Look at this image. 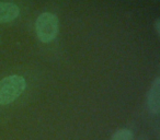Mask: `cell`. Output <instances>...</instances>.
Instances as JSON below:
<instances>
[{"label": "cell", "mask_w": 160, "mask_h": 140, "mask_svg": "<svg viewBox=\"0 0 160 140\" xmlns=\"http://www.w3.org/2000/svg\"><path fill=\"white\" fill-rule=\"evenodd\" d=\"M25 89V80L20 76H9L0 80V105L14 102Z\"/></svg>", "instance_id": "1"}, {"label": "cell", "mask_w": 160, "mask_h": 140, "mask_svg": "<svg viewBox=\"0 0 160 140\" xmlns=\"http://www.w3.org/2000/svg\"><path fill=\"white\" fill-rule=\"evenodd\" d=\"M36 35L43 43H49L58 34V19L55 14L45 12L38 18L35 23Z\"/></svg>", "instance_id": "2"}, {"label": "cell", "mask_w": 160, "mask_h": 140, "mask_svg": "<svg viewBox=\"0 0 160 140\" xmlns=\"http://www.w3.org/2000/svg\"><path fill=\"white\" fill-rule=\"evenodd\" d=\"M148 107L152 114H157L160 109V79L157 78L153 81L148 93Z\"/></svg>", "instance_id": "3"}, {"label": "cell", "mask_w": 160, "mask_h": 140, "mask_svg": "<svg viewBox=\"0 0 160 140\" xmlns=\"http://www.w3.org/2000/svg\"><path fill=\"white\" fill-rule=\"evenodd\" d=\"M20 10L11 2H0V23H8L18 18Z\"/></svg>", "instance_id": "4"}, {"label": "cell", "mask_w": 160, "mask_h": 140, "mask_svg": "<svg viewBox=\"0 0 160 140\" xmlns=\"http://www.w3.org/2000/svg\"><path fill=\"white\" fill-rule=\"evenodd\" d=\"M132 138H133V135L131 131L127 129H121L114 133L111 140H132Z\"/></svg>", "instance_id": "5"}, {"label": "cell", "mask_w": 160, "mask_h": 140, "mask_svg": "<svg viewBox=\"0 0 160 140\" xmlns=\"http://www.w3.org/2000/svg\"><path fill=\"white\" fill-rule=\"evenodd\" d=\"M156 29H157V33L159 34L160 33V21L157 20V22H156Z\"/></svg>", "instance_id": "6"}]
</instances>
